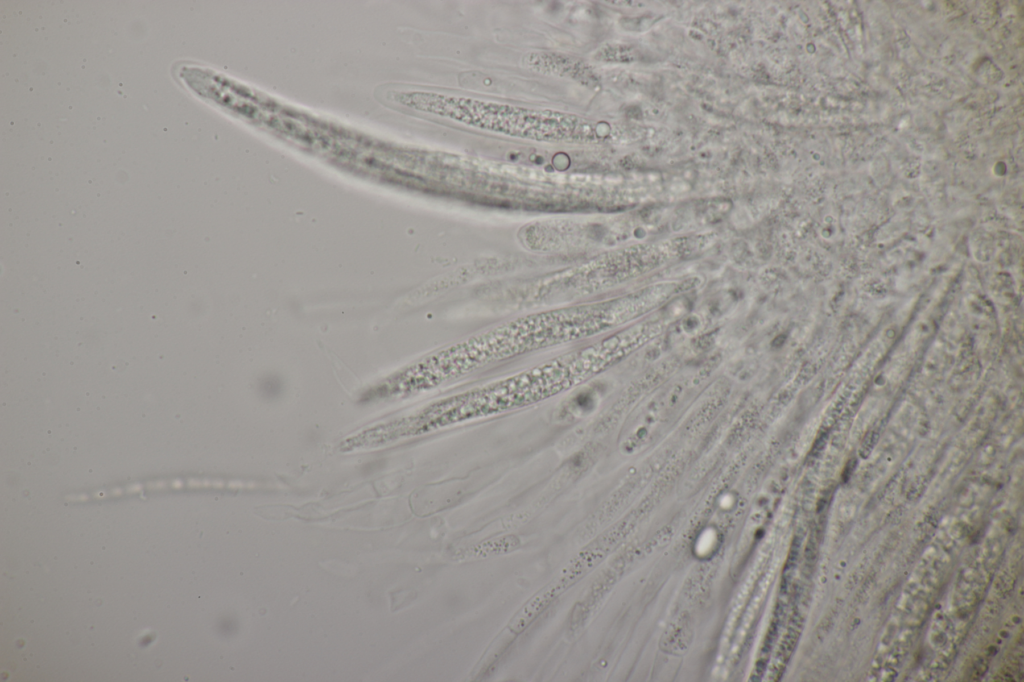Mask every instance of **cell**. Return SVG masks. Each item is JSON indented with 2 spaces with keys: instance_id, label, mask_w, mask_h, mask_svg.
Returning <instances> with one entry per match:
<instances>
[{
  "instance_id": "obj_1",
  "label": "cell",
  "mask_w": 1024,
  "mask_h": 682,
  "mask_svg": "<svg viewBox=\"0 0 1024 682\" xmlns=\"http://www.w3.org/2000/svg\"><path fill=\"white\" fill-rule=\"evenodd\" d=\"M384 101L446 117L484 130L538 141H558L575 134L577 116L455 97L426 91L389 90Z\"/></svg>"
},
{
  "instance_id": "obj_2",
  "label": "cell",
  "mask_w": 1024,
  "mask_h": 682,
  "mask_svg": "<svg viewBox=\"0 0 1024 682\" xmlns=\"http://www.w3.org/2000/svg\"><path fill=\"white\" fill-rule=\"evenodd\" d=\"M563 590L564 588L557 581L539 592L511 620L510 630L516 633L523 631Z\"/></svg>"
}]
</instances>
